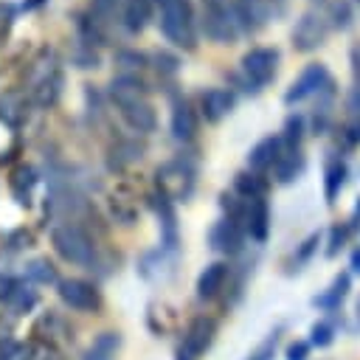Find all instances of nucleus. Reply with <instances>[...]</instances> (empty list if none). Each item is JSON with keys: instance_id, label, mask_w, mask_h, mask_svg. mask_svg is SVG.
<instances>
[{"instance_id": "nucleus-7", "label": "nucleus", "mask_w": 360, "mask_h": 360, "mask_svg": "<svg viewBox=\"0 0 360 360\" xmlns=\"http://www.w3.org/2000/svg\"><path fill=\"white\" fill-rule=\"evenodd\" d=\"M242 76L250 84L248 90H262L264 84L273 82L276 68H278V51L276 48H250L242 56Z\"/></svg>"}, {"instance_id": "nucleus-37", "label": "nucleus", "mask_w": 360, "mask_h": 360, "mask_svg": "<svg viewBox=\"0 0 360 360\" xmlns=\"http://www.w3.org/2000/svg\"><path fill=\"white\" fill-rule=\"evenodd\" d=\"M115 6H118V0H93L90 3V20L98 25V31L104 22H110L115 17Z\"/></svg>"}, {"instance_id": "nucleus-46", "label": "nucleus", "mask_w": 360, "mask_h": 360, "mask_svg": "<svg viewBox=\"0 0 360 360\" xmlns=\"http://www.w3.org/2000/svg\"><path fill=\"white\" fill-rule=\"evenodd\" d=\"M174 360H197V357H191L183 346H177V349H174Z\"/></svg>"}, {"instance_id": "nucleus-8", "label": "nucleus", "mask_w": 360, "mask_h": 360, "mask_svg": "<svg viewBox=\"0 0 360 360\" xmlns=\"http://www.w3.org/2000/svg\"><path fill=\"white\" fill-rule=\"evenodd\" d=\"M329 82H332V79H329V73H326V65L312 62V65H307V68L298 73V79L287 87V93H284V104L292 107V104H298V101H304V98L321 93Z\"/></svg>"}, {"instance_id": "nucleus-39", "label": "nucleus", "mask_w": 360, "mask_h": 360, "mask_svg": "<svg viewBox=\"0 0 360 360\" xmlns=\"http://www.w3.org/2000/svg\"><path fill=\"white\" fill-rule=\"evenodd\" d=\"M312 352V346L307 340H290L284 346V360H307Z\"/></svg>"}, {"instance_id": "nucleus-1", "label": "nucleus", "mask_w": 360, "mask_h": 360, "mask_svg": "<svg viewBox=\"0 0 360 360\" xmlns=\"http://www.w3.org/2000/svg\"><path fill=\"white\" fill-rule=\"evenodd\" d=\"M160 11V31L163 37L186 51L197 48V17L191 0H155Z\"/></svg>"}, {"instance_id": "nucleus-24", "label": "nucleus", "mask_w": 360, "mask_h": 360, "mask_svg": "<svg viewBox=\"0 0 360 360\" xmlns=\"http://www.w3.org/2000/svg\"><path fill=\"white\" fill-rule=\"evenodd\" d=\"M233 194L242 200H262L267 194V180L250 169L233 174Z\"/></svg>"}, {"instance_id": "nucleus-30", "label": "nucleus", "mask_w": 360, "mask_h": 360, "mask_svg": "<svg viewBox=\"0 0 360 360\" xmlns=\"http://www.w3.org/2000/svg\"><path fill=\"white\" fill-rule=\"evenodd\" d=\"M115 68L121 70L118 76H138L146 68V56L138 51H118L115 53Z\"/></svg>"}, {"instance_id": "nucleus-36", "label": "nucleus", "mask_w": 360, "mask_h": 360, "mask_svg": "<svg viewBox=\"0 0 360 360\" xmlns=\"http://www.w3.org/2000/svg\"><path fill=\"white\" fill-rule=\"evenodd\" d=\"M278 340H281V326H276L245 360H273V357H276V349H278Z\"/></svg>"}, {"instance_id": "nucleus-27", "label": "nucleus", "mask_w": 360, "mask_h": 360, "mask_svg": "<svg viewBox=\"0 0 360 360\" xmlns=\"http://www.w3.org/2000/svg\"><path fill=\"white\" fill-rule=\"evenodd\" d=\"M25 98L22 93H3L0 96V121H6L8 127H20L25 121Z\"/></svg>"}, {"instance_id": "nucleus-42", "label": "nucleus", "mask_w": 360, "mask_h": 360, "mask_svg": "<svg viewBox=\"0 0 360 360\" xmlns=\"http://www.w3.org/2000/svg\"><path fill=\"white\" fill-rule=\"evenodd\" d=\"M0 360H31V352L22 343H8L0 354Z\"/></svg>"}, {"instance_id": "nucleus-22", "label": "nucleus", "mask_w": 360, "mask_h": 360, "mask_svg": "<svg viewBox=\"0 0 360 360\" xmlns=\"http://www.w3.org/2000/svg\"><path fill=\"white\" fill-rule=\"evenodd\" d=\"M304 166H307V160H304L301 149H284V152L278 155V160L273 163V174H276V180H278L281 186H287V183H292V180L301 177Z\"/></svg>"}, {"instance_id": "nucleus-49", "label": "nucleus", "mask_w": 360, "mask_h": 360, "mask_svg": "<svg viewBox=\"0 0 360 360\" xmlns=\"http://www.w3.org/2000/svg\"><path fill=\"white\" fill-rule=\"evenodd\" d=\"M357 3H360V0H357Z\"/></svg>"}, {"instance_id": "nucleus-25", "label": "nucleus", "mask_w": 360, "mask_h": 360, "mask_svg": "<svg viewBox=\"0 0 360 360\" xmlns=\"http://www.w3.org/2000/svg\"><path fill=\"white\" fill-rule=\"evenodd\" d=\"M118 349H121V335L118 332H101L87 346V352H84L82 360H115Z\"/></svg>"}, {"instance_id": "nucleus-10", "label": "nucleus", "mask_w": 360, "mask_h": 360, "mask_svg": "<svg viewBox=\"0 0 360 360\" xmlns=\"http://www.w3.org/2000/svg\"><path fill=\"white\" fill-rule=\"evenodd\" d=\"M208 248L222 256H239L245 248V231L236 222H231L228 217H222L208 231Z\"/></svg>"}, {"instance_id": "nucleus-44", "label": "nucleus", "mask_w": 360, "mask_h": 360, "mask_svg": "<svg viewBox=\"0 0 360 360\" xmlns=\"http://www.w3.org/2000/svg\"><path fill=\"white\" fill-rule=\"evenodd\" d=\"M17 287V281L11 278V276H6V273H0V301H8V295H11V290Z\"/></svg>"}, {"instance_id": "nucleus-33", "label": "nucleus", "mask_w": 360, "mask_h": 360, "mask_svg": "<svg viewBox=\"0 0 360 360\" xmlns=\"http://www.w3.org/2000/svg\"><path fill=\"white\" fill-rule=\"evenodd\" d=\"M326 17H329V25H332V28L346 31V28L352 25V8H349L346 0H329V6H326Z\"/></svg>"}, {"instance_id": "nucleus-38", "label": "nucleus", "mask_w": 360, "mask_h": 360, "mask_svg": "<svg viewBox=\"0 0 360 360\" xmlns=\"http://www.w3.org/2000/svg\"><path fill=\"white\" fill-rule=\"evenodd\" d=\"M349 233H352V231H349L346 225H332V228H329V242H326V256H329V259L343 250Z\"/></svg>"}, {"instance_id": "nucleus-3", "label": "nucleus", "mask_w": 360, "mask_h": 360, "mask_svg": "<svg viewBox=\"0 0 360 360\" xmlns=\"http://www.w3.org/2000/svg\"><path fill=\"white\" fill-rule=\"evenodd\" d=\"M200 28L217 45H233L239 37V22L228 0H202L200 3Z\"/></svg>"}, {"instance_id": "nucleus-17", "label": "nucleus", "mask_w": 360, "mask_h": 360, "mask_svg": "<svg viewBox=\"0 0 360 360\" xmlns=\"http://www.w3.org/2000/svg\"><path fill=\"white\" fill-rule=\"evenodd\" d=\"M242 231L250 233L253 242H264L267 239V233H270V205H267L264 197L248 202V214H245Z\"/></svg>"}, {"instance_id": "nucleus-19", "label": "nucleus", "mask_w": 360, "mask_h": 360, "mask_svg": "<svg viewBox=\"0 0 360 360\" xmlns=\"http://www.w3.org/2000/svg\"><path fill=\"white\" fill-rule=\"evenodd\" d=\"M110 98L118 104V110L127 107V104L143 101L146 98V84L138 76H115L110 82Z\"/></svg>"}, {"instance_id": "nucleus-12", "label": "nucleus", "mask_w": 360, "mask_h": 360, "mask_svg": "<svg viewBox=\"0 0 360 360\" xmlns=\"http://www.w3.org/2000/svg\"><path fill=\"white\" fill-rule=\"evenodd\" d=\"M231 278V264L228 262H211L202 267V273L197 276V298L200 301H214L219 298V292L225 290Z\"/></svg>"}, {"instance_id": "nucleus-21", "label": "nucleus", "mask_w": 360, "mask_h": 360, "mask_svg": "<svg viewBox=\"0 0 360 360\" xmlns=\"http://www.w3.org/2000/svg\"><path fill=\"white\" fill-rule=\"evenodd\" d=\"M121 118L135 129V132H152L158 127V115H155V107L143 98V101H135V104H127L121 107Z\"/></svg>"}, {"instance_id": "nucleus-26", "label": "nucleus", "mask_w": 360, "mask_h": 360, "mask_svg": "<svg viewBox=\"0 0 360 360\" xmlns=\"http://www.w3.org/2000/svg\"><path fill=\"white\" fill-rule=\"evenodd\" d=\"M152 17V0H127L124 3V25L129 34H141Z\"/></svg>"}, {"instance_id": "nucleus-23", "label": "nucleus", "mask_w": 360, "mask_h": 360, "mask_svg": "<svg viewBox=\"0 0 360 360\" xmlns=\"http://www.w3.org/2000/svg\"><path fill=\"white\" fill-rule=\"evenodd\" d=\"M34 186H37V172H34V166L20 163V166L11 169V174H8V188H11V194L17 197L20 205H28V202H31V188H34Z\"/></svg>"}, {"instance_id": "nucleus-29", "label": "nucleus", "mask_w": 360, "mask_h": 360, "mask_svg": "<svg viewBox=\"0 0 360 360\" xmlns=\"http://www.w3.org/2000/svg\"><path fill=\"white\" fill-rule=\"evenodd\" d=\"M25 276L37 284H59V276H56V267L48 262V259H34L25 264Z\"/></svg>"}, {"instance_id": "nucleus-47", "label": "nucleus", "mask_w": 360, "mask_h": 360, "mask_svg": "<svg viewBox=\"0 0 360 360\" xmlns=\"http://www.w3.org/2000/svg\"><path fill=\"white\" fill-rule=\"evenodd\" d=\"M352 273H360V248L352 253Z\"/></svg>"}, {"instance_id": "nucleus-15", "label": "nucleus", "mask_w": 360, "mask_h": 360, "mask_svg": "<svg viewBox=\"0 0 360 360\" xmlns=\"http://www.w3.org/2000/svg\"><path fill=\"white\" fill-rule=\"evenodd\" d=\"M270 0H236L233 3V14L239 28L245 31H259L267 20H270Z\"/></svg>"}, {"instance_id": "nucleus-20", "label": "nucleus", "mask_w": 360, "mask_h": 360, "mask_svg": "<svg viewBox=\"0 0 360 360\" xmlns=\"http://www.w3.org/2000/svg\"><path fill=\"white\" fill-rule=\"evenodd\" d=\"M346 177H349V166L340 158H329L326 166H323V200L329 205L340 197V191L346 186Z\"/></svg>"}, {"instance_id": "nucleus-18", "label": "nucleus", "mask_w": 360, "mask_h": 360, "mask_svg": "<svg viewBox=\"0 0 360 360\" xmlns=\"http://www.w3.org/2000/svg\"><path fill=\"white\" fill-rule=\"evenodd\" d=\"M172 135L183 143L194 141V135H197V112L191 110V104L186 98H174V104H172Z\"/></svg>"}, {"instance_id": "nucleus-35", "label": "nucleus", "mask_w": 360, "mask_h": 360, "mask_svg": "<svg viewBox=\"0 0 360 360\" xmlns=\"http://www.w3.org/2000/svg\"><path fill=\"white\" fill-rule=\"evenodd\" d=\"M8 304H11L14 312H28V309L37 304V292H34L28 284H20V281H17V287H14L11 295H8Z\"/></svg>"}, {"instance_id": "nucleus-4", "label": "nucleus", "mask_w": 360, "mask_h": 360, "mask_svg": "<svg viewBox=\"0 0 360 360\" xmlns=\"http://www.w3.org/2000/svg\"><path fill=\"white\" fill-rule=\"evenodd\" d=\"M326 6H329V0H312L309 8L298 17V22L292 28V45H295V51L312 53V51H318L326 42L329 28H332L329 25V17H326Z\"/></svg>"}, {"instance_id": "nucleus-13", "label": "nucleus", "mask_w": 360, "mask_h": 360, "mask_svg": "<svg viewBox=\"0 0 360 360\" xmlns=\"http://www.w3.org/2000/svg\"><path fill=\"white\" fill-rule=\"evenodd\" d=\"M233 107H236V96H233V90L211 87V90H205V93L200 96V110H202L205 121H211V124L222 121Z\"/></svg>"}, {"instance_id": "nucleus-34", "label": "nucleus", "mask_w": 360, "mask_h": 360, "mask_svg": "<svg viewBox=\"0 0 360 360\" xmlns=\"http://www.w3.org/2000/svg\"><path fill=\"white\" fill-rule=\"evenodd\" d=\"M318 245H321V231H315V233H309L301 245H298V250L292 253V270H301L312 256H315V250H318Z\"/></svg>"}, {"instance_id": "nucleus-31", "label": "nucleus", "mask_w": 360, "mask_h": 360, "mask_svg": "<svg viewBox=\"0 0 360 360\" xmlns=\"http://www.w3.org/2000/svg\"><path fill=\"white\" fill-rule=\"evenodd\" d=\"M335 335H338V326L332 321H315L309 326V346H318V349H329L335 343Z\"/></svg>"}, {"instance_id": "nucleus-2", "label": "nucleus", "mask_w": 360, "mask_h": 360, "mask_svg": "<svg viewBox=\"0 0 360 360\" xmlns=\"http://www.w3.org/2000/svg\"><path fill=\"white\" fill-rule=\"evenodd\" d=\"M51 245L53 250L70 262V264H79V267H87L96 262V242L90 239V233L76 225V222H62V225H53L51 231Z\"/></svg>"}, {"instance_id": "nucleus-11", "label": "nucleus", "mask_w": 360, "mask_h": 360, "mask_svg": "<svg viewBox=\"0 0 360 360\" xmlns=\"http://www.w3.org/2000/svg\"><path fill=\"white\" fill-rule=\"evenodd\" d=\"M214 338H217V321H214L211 315H194V318L188 321L186 332H183V343H180V346H183L191 357H200V354H205V352L211 349Z\"/></svg>"}, {"instance_id": "nucleus-28", "label": "nucleus", "mask_w": 360, "mask_h": 360, "mask_svg": "<svg viewBox=\"0 0 360 360\" xmlns=\"http://www.w3.org/2000/svg\"><path fill=\"white\" fill-rule=\"evenodd\" d=\"M141 158H143V146L135 143V141H121L118 146L110 149V166H112V169H121V166L135 163V160H141Z\"/></svg>"}, {"instance_id": "nucleus-16", "label": "nucleus", "mask_w": 360, "mask_h": 360, "mask_svg": "<svg viewBox=\"0 0 360 360\" xmlns=\"http://www.w3.org/2000/svg\"><path fill=\"white\" fill-rule=\"evenodd\" d=\"M349 290H352V273L343 270V273H338V276L332 278V284H329L321 295L312 298V307L321 309V312H338L340 304H343V298L349 295Z\"/></svg>"}, {"instance_id": "nucleus-6", "label": "nucleus", "mask_w": 360, "mask_h": 360, "mask_svg": "<svg viewBox=\"0 0 360 360\" xmlns=\"http://www.w3.org/2000/svg\"><path fill=\"white\" fill-rule=\"evenodd\" d=\"M28 90H31V101L37 104V107H51V104H56V98H59V93H62V73H59V68L53 65V56H48V62L45 59H37L34 65H31V70H28Z\"/></svg>"}, {"instance_id": "nucleus-45", "label": "nucleus", "mask_w": 360, "mask_h": 360, "mask_svg": "<svg viewBox=\"0 0 360 360\" xmlns=\"http://www.w3.org/2000/svg\"><path fill=\"white\" fill-rule=\"evenodd\" d=\"M346 228H349V231H360V197H357V202H354V211H352Z\"/></svg>"}, {"instance_id": "nucleus-5", "label": "nucleus", "mask_w": 360, "mask_h": 360, "mask_svg": "<svg viewBox=\"0 0 360 360\" xmlns=\"http://www.w3.org/2000/svg\"><path fill=\"white\" fill-rule=\"evenodd\" d=\"M155 183H158V194H163L166 200H188L194 191V166L183 158L169 160L163 166H158L155 172Z\"/></svg>"}, {"instance_id": "nucleus-9", "label": "nucleus", "mask_w": 360, "mask_h": 360, "mask_svg": "<svg viewBox=\"0 0 360 360\" xmlns=\"http://www.w3.org/2000/svg\"><path fill=\"white\" fill-rule=\"evenodd\" d=\"M59 298L76 312H98L101 309V292L96 290V284H90L84 278H62Z\"/></svg>"}, {"instance_id": "nucleus-32", "label": "nucleus", "mask_w": 360, "mask_h": 360, "mask_svg": "<svg viewBox=\"0 0 360 360\" xmlns=\"http://www.w3.org/2000/svg\"><path fill=\"white\" fill-rule=\"evenodd\" d=\"M281 143H284V149H298L301 146V138H304V115H290L287 121H284V129H281Z\"/></svg>"}, {"instance_id": "nucleus-43", "label": "nucleus", "mask_w": 360, "mask_h": 360, "mask_svg": "<svg viewBox=\"0 0 360 360\" xmlns=\"http://www.w3.org/2000/svg\"><path fill=\"white\" fill-rule=\"evenodd\" d=\"M346 110H349V115H360V84L352 87V93L346 98Z\"/></svg>"}, {"instance_id": "nucleus-14", "label": "nucleus", "mask_w": 360, "mask_h": 360, "mask_svg": "<svg viewBox=\"0 0 360 360\" xmlns=\"http://www.w3.org/2000/svg\"><path fill=\"white\" fill-rule=\"evenodd\" d=\"M281 152H284L281 138H278V135H267V138H262V141L248 152V169L256 172V174H262V172L273 169V163L278 160Z\"/></svg>"}, {"instance_id": "nucleus-41", "label": "nucleus", "mask_w": 360, "mask_h": 360, "mask_svg": "<svg viewBox=\"0 0 360 360\" xmlns=\"http://www.w3.org/2000/svg\"><path fill=\"white\" fill-rule=\"evenodd\" d=\"M343 138L352 143V146H360V115H349L346 127H343Z\"/></svg>"}, {"instance_id": "nucleus-40", "label": "nucleus", "mask_w": 360, "mask_h": 360, "mask_svg": "<svg viewBox=\"0 0 360 360\" xmlns=\"http://www.w3.org/2000/svg\"><path fill=\"white\" fill-rule=\"evenodd\" d=\"M152 59H155V68H158L160 73H169V76L177 73V65H180L177 56H172V53H166V51H158Z\"/></svg>"}, {"instance_id": "nucleus-48", "label": "nucleus", "mask_w": 360, "mask_h": 360, "mask_svg": "<svg viewBox=\"0 0 360 360\" xmlns=\"http://www.w3.org/2000/svg\"><path fill=\"white\" fill-rule=\"evenodd\" d=\"M354 329H360V295H357V304H354Z\"/></svg>"}]
</instances>
